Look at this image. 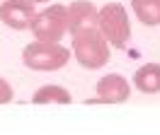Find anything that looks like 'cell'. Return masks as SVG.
<instances>
[{
    "instance_id": "obj_1",
    "label": "cell",
    "mask_w": 160,
    "mask_h": 135,
    "mask_svg": "<svg viewBox=\"0 0 160 135\" xmlns=\"http://www.w3.org/2000/svg\"><path fill=\"white\" fill-rule=\"evenodd\" d=\"M0 15H2L5 22H10L12 27H24L27 19H29V10L24 7V5H20V2H8Z\"/></svg>"
}]
</instances>
